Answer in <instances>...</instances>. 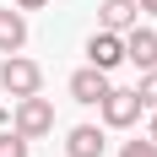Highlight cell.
Wrapping results in <instances>:
<instances>
[{
  "mask_svg": "<svg viewBox=\"0 0 157 157\" xmlns=\"http://www.w3.org/2000/svg\"><path fill=\"white\" fill-rule=\"evenodd\" d=\"M98 109H103V125L130 130L136 119H141V109H146V103H141V92H136V87H109V98H103Z\"/></svg>",
  "mask_w": 157,
  "mask_h": 157,
  "instance_id": "3957f363",
  "label": "cell"
},
{
  "mask_svg": "<svg viewBox=\"0 0 157 157\" xmlns=\"http://www.w3.org/2000/svg\"><path fill=\"white\" fill-rule=\"evenodd\" d=\"M11 130H16V136H27V141H44L49 130H54V103H49V98H16Z\"/></svg>",
  "mask_w": 157,
  "mask_h": 157,
  "instance_id": "7a4b0ae2",
  "label": "cell"
},
{
  "mask_svg": "<svg viewBox=\"0 0 157 157\" xmlns=\"http://www.w3.org/2000/svg\"><path fill=\"white\" fill-rule=\"evenodd\" d=\"M119 157H157V146H152V136H141V141H125Z\"/></svg>",
  "mask_w": 157,
  "mask_h": 157,
  "instance_id": "7c38bea8",
  "label": "cell"
},
{
  "mask_svg": "<svg viewBox=\"0 0 157 157\" xmlns=\"http://www.w3.org/2000/svg\"><path fill=\"white\" fill-rule=\"evenodd\" d=\"M0 87L11 98H38V87H44V65L27 60V54H6L0 60Z\"/></svg>",
  "mask_w": 157,
  "mask_h": 157,
  "instance_id": "6da1fadb",
  "label": "cell"
},
{
  "mask_svg": "<svg viewBox=\"0 0 157 157\" xmlns=\"http://www.w3.org/2000/svg\"><path fill=\"white\" fill-rule=\"evenodd\" d=\"M146 136H152V146H157V109H152V130H146Z\"/></svg>",
  "mask_w": 157,
  "mask_h": 157,
  "instance_id": "9a60e30c",
  "label": "cell"
},
{
  "mask_svg": "<svg viewBox=\"0 0 157 157\" xmlns=\"http://www.w3.org/2000/svg\"><path fill=\"white\" fill-rule=\"evenodd\" d=\"M125 60L136 71H157V33L152 27H130L125 33Z\"/></svg>",
  "mask_w": 157,
  "mask_h": 157,
  "instance_id": "5b68a950",
  "label": "cell"
},
{
  "mask_svg": "<svg viewBox=\"0 0 157 157\" xmlns=\"http://www.w3.org/2000/svg\"><path fill=\"white\" fill-rule=\"evenodd\" d=\"M98 16H103V27H109V33H130V27H136V16H141V0H103V11H98Z\"/></svg>",
  "mask_w": 157,
  "mask_h": 157,
  "instance_id": "ba28073f",
  "label": "cell"
},
{
  "mask_svg": "<svg viewBox=\"0 0 157 157\" xmlns=\"http://www.w3.org/2000/svg\"><path fill=\"white\" fill-rule=\"evenodd\" d=\"M22 44H27V16L16 11V6H6L0 11V54H16Z\"/></svg>",
  "mask_w": 157,
  "mask_h": 157,
  "instance_id": "52a82bcc",
  "label": "cell"
},
{
  "mask_svg": "<svg viewBox=\"0 0 157 157\" xmlns=\"http://www.w3.org/2000/svg\"><path fill=\"white\" fill-rule=\"evenodd\" d=\"M71 98H76V103H103V98H109V71H92V65L76 71V76H71Z\"/></svg>",
  "mask_w": 157,
  "mask_h": 157,
  "instance_id": "8992f818",
  "label": "cell"
},
{
  "mask_svg": "<svg viewBox=\"0 0 157 157\" xmlns=\"http://www.w3.org/2000/svg\"><path fill=\"white\" fill-rule=\"evenodd\" d=\"M136 92H141L146 109H157V71H141V87H136Z\"/></svg>",
  "mask_w": 157,
  "mask_h": 157,
  "instance_id": "8fae6325",
  "label": "cell"
},
{
  "mask_svg": "<svg viewBox=\"0 0 157 157\" xmlns=\"http://www.w3.org/2000/svg\"><path fill=\"white\" fill-rule=\"evenodd\" d=\"M141 11H146V16H157V0H141Z\"/></svg>",
  "mask_w": 157,
  "mask_h": 157,
  "instance_id": "5bb4252c",
  "label": "cell"
},
{
  "mask_svg": "<svg viewBox=\"0 0 157 157\" xmlns=\"http://www.w3.org/2000/svg\"><path fill=\"white\" fill-rule=\"evenodd\" d=\"M65 157H103V130L98 125H76L65 136Z\"/></svg>",
  "mask_w": 157,
  "mask_h": 157,
  "instance_id": "9c48e42d",
  "label": "cell"
},
{
  "mask_svg": "<svg viewBox=\"0 0 157 157\" xmlns=\"http://www.w3.org/2000/svg\"><path fill=\"white\" fill-rule=\"evenodd\" d=\"M125 60V33H92V38H87V65H92V71H114V65Z\"/></svg>",
  "mask_w": 157,
  "mask_h": 157,
  "instance_id": "277c9868",
  "label": "cell"
},
{
  "mask_svg": "<svg viewBox=\"0 0 157 157\" xmlns=\"http://www.w3.org/2000/svg\"><path fill=\"white\" fill-rule=\"evenodd\" d=\"M49 0H16V11H44Z\"/></svg>",
  "mask_w": 157,
  "mask_h": 157,
  "instance_id": "4fadbf2b",
  "label": "cell"
},
{
  "mask_svg": "<svg viewBox=\"0 0 157 157\" xmlns=\"http://www.w3.org/2000/svg\"><path fill=\"white\" fill-rule=\"evenodd\" d=\"M0 157H27V136L6 130V136H0Z\"/></svg>",
  "mask_w": 157,
  "mask_h": 157,
  "instance_id": "30bf717a",
  "label": "cell"
}]
</instances>
